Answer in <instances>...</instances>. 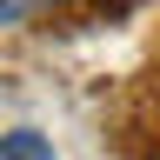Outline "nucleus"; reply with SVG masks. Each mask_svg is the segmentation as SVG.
Listing matches in <instances>:
<instances>
[{"mask_svg": "<svg viewBox=\"0 0 160 160\" xmlns=\"http://www.w3.org/2000/svg\"><path fill=\"white\" fill-rule=\"evenodd\" d=\"M0 160H53V147H47V133L13 127V133H0Z\"/></svg>", "mask_w": 160, "mask_h": 160, "instance_id": "obj_1", "label": "nucleus"}]
</instances>
